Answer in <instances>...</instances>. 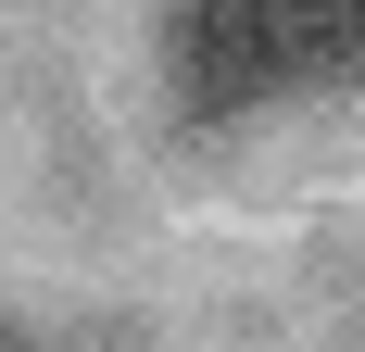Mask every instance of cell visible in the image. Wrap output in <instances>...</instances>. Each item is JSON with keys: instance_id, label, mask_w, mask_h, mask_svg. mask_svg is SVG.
<instances>
[{"instance_id": "6da1fadb", "label": "cell", "mask_w": 365, "mask_h": 352, "mask_svg": "<svg viewBox=\"0 0 365 352\" xmlns=\"http://www.w3.org/2000/svg\"><path fill=\"white\" fill-rule=\"evenodd\" d=\"M164 88L202 126L290 101V88H315V13L302 0H164Z\"/></svg>"}, {"instance_id": "7a4b0ae2", "label": "cell", "mask_w": 365, "mask_h": 352, "mask_svg": "<svg viewBox=\"0 0 365 352\" xmlns=\"http://www.w3.org/2000/svg\"><path fill=\"white\" fill-rule=\"evenodd\" d=\"M302 13H315V76L365 88V0H302Z\"/></svg>"}, {"instance_id": "3957f363", "label": "cell", "mask_w": 365, "mask_h": 352, "mask_svg": "<svg viewBox=\"0 0 365 352\" xmlns=\"http://www.w3.org/2000/svg\"><path fill=\"white\" fill-rule=\"evenodd\" d=\"M0 352H38V340H26V327H13V315H0Z\"/></svg>"}]
</instances>
